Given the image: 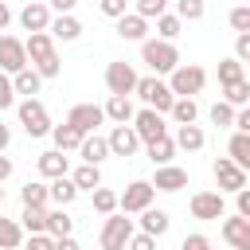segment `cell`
Here are the masks:
<instances>
[{"instance_id":"cell-1","label":"cell","mask_w":250,"mask_h":250,"mask_svg":"<svg viewBox=\"0 0 250 250\" xmlns=\"http://www.w3.org/2000/svg\"><path fill=\"white\" fill-rule=\"evenodd\" d=\"M23 47H27V62H31L43 78H59V74H62V62H59V55H55L51 31H31V35L23 39Z\"/></svg>"},{"instance_id":"cell-2","label":"cell","mask_w":250,"mask_h":250,"mask_svg":"<svg viewBox=\"0 0 250 250\" xmlns=\"http://www.w3.org/2000/svg\"><path fill=\"white\" fill-rule=\"evenodd\" d=\"M141 62H145L152 74H172V70L180 66V51H176V43H168V39H145V43H141Z\"/></svg>"},{"instance_id":"cell-3","label":"cell","mask_w":250,"mask_h":250,"mask_svg":"<svg viewBox=\"0 0 250 250\" xmlns=\"http://www.w3.org/2000/svg\"><path fill=\"white\" fill-rule=\"evenodd\" d=\"M148 109H156V113H168L172 109V102H176V94H172V86L168 82H160V74H148V78H137V90H133Z\"/></svg>"},{"instance_id":"cell-4","label":"cell","mask_w":250,"mask_h":250,"mask_svg":"<svg viewBox=\"0 0 250 250\" xmlns=\"http://www.w3.org/2000/svg\"><path fill=\"white\" fill-rule=\"evenodd\" d=\"M168 86H172L176 98H191V94H199V90L207 86V70L195 66V62H180V66L168 74Z\"/></svg>"},{"instance_id":"cell-5","label":"cell","mask_w":250,"mask_h":250,"mask_svg":"<svg viewBox=\"0 0 250 250\" xmlns=\"http://www.w3.org/2000/svg\"><path fill=\"white\" fill-rule=\"evenodd\" d=\"M16 113H20V125H23L27 137H47L51 133V113H47V105L39 98H23L16 105Z\"/></svg>"},{"instance_id":"cell-6","label":"cell","mask_w":250,"mask_h":250,"mask_svg":"<svg viewBox=\"0 0 250 250\" xmlns=\"http://www.w3.org/2000/svg\"><path fill=\"white\" fill-rule=\"evenodd\" d=\"M133 238V219L121 211V215H105V227H102V250H125Z\"/></svg>"},{"instance_id":"cell-7","label":"cell","mask_w":250,"mask_h":250,"mask_svg":"<svg viewBox=\"0 0 250 250\" xmlns=\"http://www.w3.org/2000/svg\"><path fill=\"white\" fill-rule=\"evenodd\" d=\"M152 195H156V188H152L148 180H133V184L117 195V207H121L125 215H141L145 207H152Z\"/></svg>"},{"instance_id":"cell-8","label":"cell","mask_w":250,"mask_h":250,"mask_svg":"<svg viewBox=\"0 0 250 250\" xmlns=\"http://www.w3.org/2000/svg\"><path fill=\"white\" fill-rule=\"evenodd\" d=\"M137 70H133V62H125V59H113L109 66H105V90L109 94H133L137 90Z\"/></svg>"},{"instance_id":"cell-9","label":"cell","mask_w":250,"mask_h":250,"mask_svg":"<svg viewBox=\"0 0 250 250\" xmlns=\"http://www.w3.org/2000/svg\"><path fill=\"white\" fill-rule=\"evenodd\" d=\"M188 211H191V219H203V223L223 219V215H227L223 191H195V195H191V203H188Z\"/></svg>"},{"instance_id":"cell-10","label":"cell","mask_w":250,"mask_h":250,"mask_svg":"<svg viewBox=\"0 0 250 250\" xmlns=\"http://www.w3.org/2000/svg\"><path fill=\"white\" fill-rule=\"evenodd\" d=\"M129 125L137 129L141 145H148V141H156V137H164V133H168V125H164V113H156V109H148V105H145V109H137Z\"/></svg>"},{"instance_id":"cell-11","label":"cell","mask_w":250,"mask_h":250,"mask_svg":"<svg viewBox=\"0 0 250 250\" xmlns=\"http://www.w3.org/2000/svg\"><path fill=\"white\" fill-rule=\"evenodd\" d=\"M23 66H31V62H27V47H23V39H16V35H0V70H4V74H16V70H23Z\"/></svg>"},{"instance_id":"cell-12","label":"cell","mask_w":250,"mask_h":250,"mask_svg":"<svg viewBox=\"0 0 250 250\" xmlns=\"http://www.w3.org/2000/svg\"><path fill=\"white\" fill-rule=\"evenodd\" d=\"M66 121L86 137V133H98V125L105 121V109H102V105H94V102H78V105L66 113Z\"/></svg>"},{"instance_id":"cell-13","label":"cell","mask_w":250,"mask_h":250,"mask_svg":"<svg viewBox=\"0 0 250 250\" xmlns=\"http://www.w3.org/2000/svg\"><path fill=\"white\" fill-rule=\"evenodd\" d=\"M211 172H215V184H219V191H242V188H246V172H242V168H238L230 156H219Z\"/></svg>"},{"instance_id":"cell-14","label":"cell","mask_w":250,"mask_h":250,"mask_svg":"<svg viewBox=\"0 0 250 250\" xmlns=\"http://www.w3.org/2000/svg\"><path fill=\"white\" fill-rule=\"evenodd\" d=\"M51 4H43V0H27L23 4V12H20V23H23V31H47L51 27Z\"/></svg>"},{"instance_id":"cell-15","label":"cell","mask_w":250,"mask_h":250,"mask_svg":"<svg viewBox=\"0 0 250 250\" xmlns=\"http://www.w3.org/2000/svg\"><path fill=\"white\" fill-rule=\"evenodd\" d=\"M105 141H109V152L113 156H137V148H141V137H137L133 125H113V133Z\"/></svg>"},{"instance_id":"cell-16","label":"cell","mask_w":250,"mask_h":250,"mask_svg":"<svg viewBox=\"0 0 250 250\" xmlns=\"http://www.w3.org/2000/svg\"><path fill=\"white\" fill-rule=\"evenodd\" d=\"M223 238H227V246H234V250H250V219H242V215H223Z\"/></svg>"},{"instance_id":"cell-17","label":"cell","mask_w":250,"mask_h":250,"mask_svg":"<svg viewBox=\"0 0 250 250\" xmlns=\"http://www.w3.org/2000/svg\"><path fill=\"white\" fill-rule=\"evenodd\" d=\"M156 191H180V188H188V172L184 168H176V164H156V176L148 180Z\"/></svg>"},{"instance_id":"cell-18","label":"cell","mask_w":250,"mask_h":250,"mask_svg":"<svg viewBox=\"0 0 250 250\" xmlns=\"http://www.w3.org/2000/svg\"><path fill=\"white\" fill-rule=\"evenodd\" d=\"M117 35H121L125 43H145V35H148V20L137 16V12H125V16H117Z\"/></svg>"},{"instance_id":"cell-19","label":"cell","mask_w":250,"mask_h":250,"mask_svg":"<svg viewBox=\"0 0 250 250\" xmlns=\"http://www.w3.org/2000/svg\"><path fill=\"white\" fill-rule=\"evenodd\" d=\"M78 156H82V164H102L109 156V141L98 137V133H86L82 145H78Z\"/></svg>"},{"instance_id":"cell-20","label":"cell","mask_w":250,"mask_h":250,"mask_svg":"<svg viewBox=\"0 0 250 250\" xmlns=\"http://www.w3.org/2000/svg\"><path fill=\"white\" fill-rule=\"evenodd\" d=\"M39 176L43 180H55V176H66L70 172V160H66V152H59V148H51V152H39Z\"/></svg>"},{"instance_id":"cell-21","label":"cell","mask_w":250,"mask_h":250,"mask_svg":"<svg viewBox=\"0 0 250 250\" xmlns=\"http://www.w3.org/2000/svg\"><path fill=\"white\" fill-rule=\"evenodd\" d=\"M47 31H51V39L74 43V39L82 35V23L74 20V12H62V16H55V20H51V27H47Z\"/></svg>"},{"instance_id":"cell-22","label":"cell","mask_w":250,"mask_h":250,"mask_svg":"<svg viewBox=\"0 0 250 250\" xmlns=\"http://www.w3.org/2000/svg\"><path fill=\"white\" fill-rule=\"evenodd\" d=\"M102 109H105V117H109L113 125H129V121H133V113H137V109H133V102H129V94H109V102H105Z\"/></svg>"},{"instance_id":"cell-23","label":"cell","mask_w":250,"mask_h":250,"mask_svg":"<svg viewBox=\"0 0 250 250\" xmlns=\"http://www.w3.org/2000/svg\"><path fill=\"white\" fill-rule=\"evenodd\" d=\"M51 141H55V148H59V152H78L82 133H78L70 121H62V125H51Z\"/></svg>"},{"instance_id":"cell-24","label":"cell","mask_w":250,"mask_h":250,"mask_svg":"<svg viewBox=\"0 0 250 250\" xmlns=\"http://www.w3.org/2000/svg\"><path fill=\"white\" fill-rule=\"evenodd\" d=\"M168 227H172L168 211H160V207H145V211H141V230H145V234L160 238V234H168Z\"/></svg>"},{"instance_id":"cell-25","label":"cell","mask_w":250,"mask_h":250,"mask_svg":"<svg viewBox=\"0 0 250 250\" xmlns=\"http://www.w3.org/2000/svg\"><path fill=\"white\" fill-rule=\"evenodd\" d=\"M227 156L242 168V172H250V133H230V141H227Z\"/></svg>"},{"instance_id":"cell-26","label":"cell","mask_w":250,"mask_h":250,"mask_svg":"<svg viewBox=\"0 0 250 250\" xmlns=\"http://www.w3.org/2000/svg\"><path fill=\"white\" fill-rule=\"evenodd\" d=\"M12 86H16V94L35 98V94H39V86H43V74H39L35 66H23V70H16V74H12Z\"/></svg>"},{"instance_id":"cell-27","label":"cell","mask_w":250,"mask_h":250,"mask_svg":"<svg viewBox=\"0 0 250 250\" xmlns=\"http://www.w3.org/2000/svg\"><path fill=\"white\" fill-rule=\"evenodd\" d=\"M47 195H51V203H55V207H66V203H74L78 188H74V180H70V176H55V180L47 184Z\"/></svg>"},{"instance_id":"cell-28","label":"cell","mask_w":250,"mask_h":250,"mask_svg":"<svg viewBox=\"0 0 250 250\" xmlns=\"http://www.w3.org/2000/svg\"><path fill=\"white\" fill-rule=\"evenodd\" d=\"M172 141H176V148H184V152H199L207 137H203L199 125H176V137H172Z\"/></svg>"},{"instance_id":"cell-29","label":"cell","mask_w":250,"mask_h":250,"mask_svg":"<svg viewBox=\"0 0 250 250\" xmlns=\"http://www.w3.org/2000/svg\"><path fill=\"white\" fill-rule=\"evenodd\" d=\"M145 148H148V160H152V164H172V156H176V141H172L168 133L156 137V141H148Z\"/></svg>"},{"instance_id":"cell-30","label":"cell","mask_w":250,"mask_h":250,"mask_svg":"<svg viewBox=\"0 0 250 250\" xmlns=\"http://www.w3.org/2000/svg\"><path fill=\"white\" fill-rule=\"evenodd\" d=\"M20 199H23V207H47V203H51L43 180H27V184L20 188Z\"/></svg>"},{"instance_id":"cell-31","label":"cell","mask_w":250,"mask_h":250,"mask_svg":"<svg viewBox=\"0 0 250 250\" xmlns=\"http://www.w3.org/2000/svg\"><path fill=\"white\" fill-rule=\"evenodd\" d=\"M20 246H23V227L0 215V250H20Z\"/></svg>"},{"instance_id":"cell-32","label":"cell","mask_w":250,"mask_h":250,"mask_svg":"<svg viewBox=\"0 0 250 250\" xmlns=\"http://www.w3.org/2000/svg\"><path fill=\"white\" fill-rule=\"evenodd\" d=\"M168 113H172V121H176V125H195V117H199V105H195V98H176Z\"/></svg>"},{"instance_id":"cell-33","label":"cell","mask_w":250,"mask_h":250,"mask_svg":"<svg viewBox=\"0 0 250 250\" xmlns=\"http://www.w3.org/2000/svg\"><path fill=\"white\" fill-rule=\"evenodd\" d=\"M70 230H74V219L66 215V207L47 211V234H51V238H62V234H70Z\"/></svg>"},{"instance_id":"cell-34","label":"cell","mask_w":250,"mask_h":250,"mask_svg":"<svg viewBox=\"0 0 250 250\" xmlns=\"http://www.w3.org/2000/svg\"><path fill=\"white\" fill-rule=\"evenodd\" d=\"M184 31V20L176 16V12H164V16H156V39H168V43H176V35Z\"/></svg>"},{"instance_id":"cell-35","label":"cell","mask_w":250,"mask_h":250,"mask_svg":"<svg viewBox=\"0 0 250 250\" xmlns=\"http://www.w3.org/2000/svg\"><path fill=\"white\" fill-rule=\"evenodd\" d=\"M70 180H74V188H78V191H94V188L102 184V172H98V164H78Z\"/></svg>"},{"instance_id":"cell-36","label":"cell","mask_w":250,"mask_h":250,"mask_svg":"<svg viewBox=\"0 0 250 250\" xmlns=\"http://www.w3.org/2000/svg\"><path fill=\"white\" fill-rule=\"evenodd\" d=\"M90 203H94L98 215H113V211H117V191H109V188L98 184V188L90 191Z\"/></svg>"},{"instance_id":"cell-37","label":"cell","mask_w":250,"mask_h":250,"mask_svg":"<svg viewBox=\"0 0 250 250\" xmlns=\"http://www.w3.org/2000/svg\"><path fill=\"white\" fill-rule=\"evenodd\" d=\"M20 227H23L27 234H39V230H47V207H23V215H20Z\"/></svg>"},{"instance_id":"cell-38","label":"cell","mask_w":250,"mask_h":250,"mask_svg":"<svg viewBox=\"0 0 250 250\" xmlns=\"http://www.w3.org/2000/svg\"><path fill=\"white\" fill-rule=\"evenodd\" d=\"M223 102H230V105H250V82L242 78V82L223 86Z\"/></svg>"},{"instance_id":"cell-39","label":"cell","mask_w":250,"mask_h":250,"mask_svg":"<svg viewBox=\"0 0 250 250\" xmlns=\"http://www.w3.org/2000/svg\"><path fill=\"white\" fill-rule=\"evenodd\" d=\"M203 12H207V4H203V0H176V16H180L184 23L203 20Z\"/></svg>"},{"instance_id":"cell-40","label":"cell","mask_w":250,"mask_h":250,"mask_svg":"<svg viewBox=\"0 0 250 250\" xmlns=\"http://www.w3.org/2000/svg\"><path fill=\"white\" fill-rule=\"evenodd\" d=\"M234 113H238V109H234L230 102H215V105H211V125L227 129V125H234Z\"/></svg>"},{"instance_id":"cell-41","label":"cell","mask_w":250,"mask_h":250,"mask_svg":"<svg viewBox=\"0 0 250 250\" xmlns=\"http://www.w3.org/2000/svg\"><path fill=\"white\" fill-rule=\"evenodd\" d=\"M219 82H223V86L242 82V62H238V59H223V62H219Z\"/></svg>"},{"instance_id":"cell-42","label":"cell","mask_w":250,"mask_h":250,"mask_svg":"<svg viewBox=\"0 0 250 250\" xmlns=\"http://www.w3.org/2000/svg\"><path fill=\"white\" fill-rule=\"evenodd\" d=\"M137 16H145V20H156V16H164L168 12V0H137V8H133Z\"/></svg>"},{"instance_id":"cell-43","label":"cell","mask_w":250,"mask_h":250,"mask_svg":"<svg viewBox=\"0 0 250 250\" xmlns=\"http://www.w3.org/2000/svg\"><path fill=\"white\" fill-rule=\"evenodd\" d=\"M16 105V86H12V74H4L0 70V113L4 109H12Z\"/></svg>"},{"instance_id":"cell-44","label":"cell","mask_w":250,"mask_h":250,"mask_svg":"<svg viewBox=\"0 0 250 250\" xmlns=\"http://www.w3.org/2000/svg\"><path fill=\"white\" fill-rule=\"evenodd\" d=\"M227 20H230V27H234V31H250V8H246V4H242V8H230V16H227Z\"/></svg>"},{"instance_id":"cell-45","label":"cell","mask_w":250,"mask_h":250,"mask_svg":"<svg viewBox=\"0 0 250 250\" xmlns=\"http://www.w3.org/2000/svg\"><path fill=\"white\" fill-rule=\"evenodd\" d=\"M27 250H55V238H51L47 230H39V234H27Z\"/></svg>"},{"instance_id":"cell-46","label":"cell","mask_w":250,"mask_h":250,"mask_svg":"<svg viewBox=\"0 0 250 250\" xmlns=\"http://www.w3.org/2000/svg\"><path fill=\"white\" fill-rule=\"evenodd\" d=\"M125 250H156V238H152V234H145V230H141V234L133 230V238H129V246H125Z\"/></svg>"},{"instance_id":"cell-47","label":"cell","mask_w":250,"mask_h":250,"mask_svg":"<svg viewBox=\"0 0 250 250\" xmlns=\"http://www.w3.org/2000/svg\"><path fill=\"white\" fill-rule=\"evenodd\" d=\"M234 59H238V62H250V31H238V39H234Z\"/></svg>"},{"instance_id":"cell-48","label":"cell","mask_w":250,"mask_h":250,"mask_svg":"<svg viewBox=\"0 0 250 250\" xmlns=\"http://www.w3.org/2000/svg\"><path fill=\"white\" fill-rule=\"evenodd\" d=\"M102 4V12L109 16V20H117V16H125V8H129V0H98Z\"/></svg>"},{"instance_id":"cell-49","label":"cell","mask_w":250,"mask_h":250,"mask_svg":"<svg viewBox=\"0 0 250 250\" xmlns=\"http://www.w3.org/2000/svg\"><path fill=\"white\" fill-rule=\"evenodd\" d=\"M180 250H211V238H207V234H188V238L180 242Z\"/></svg>"},{"instance_id":"cell-50","label":"cell","mask_w":250,"mask_h":250,"mask_svg":"<svg viewBox=\"0 0 250 250\" xmlns=\"http://www.w3.org/2000/svg\"><path fill=\"white\" fill-rule=\"evenodd\" d=\"M234 207H238V215H242V219H250V188L234 191Z\"/></svg>"},{"instance_id":"cell-51","label":"cell","mask_w":250,"mask_h":250,"mask_svg":"<svg viewBox=\"0 0 250 250\" xmlns=\"http://www.w3.org/2000/svg\"><path fill=\"white\" fill-rule=\"evenodd\" d=\"M234 129H238V133H250V105H242V109L234 113Z\"/></svg>"},{"instance_id":"cell-52","label":"cell","mask_w":250,"mask_h":250,"mask_svg":"<svg viewBox=\"0 0 250 250\" xmlns=\"http://www.w3.org/2000/svg\"><path fill=\"white\" fill-rule=\"evenodd\" d=\"M55 250H82V246H78L70 234H62V238H55Z\"/></svg>"},{"instance_id":"cell-53","label":"cell","mask_w":250,"mask_h":250,"mask_svg":"<svg viewBox=\"0 0 250 250\" xmlns=\"http://www.w3.org/2000/svg\"><path fill=\"white\" fill-rule=\"evenodd\" d=\"M47 4H51V8L62 16V12H74V4H78V0H47Z\"/></svg>"},{"instance_id":"cell-54","label":"cell","mask_w":250,"mask_h":250,"mask_svg":"<svg viewBox=\"0 0 250 250\" xmlns=\"http://www.w3.org/2000/svg\"><path fill=\"white\" fill-rule=\"evenodd\" d=\"M12 23V8H8V0H0V31Z\"/></svg>"},{"instance_id":"cell-55","label":"cell","mask_w":250,"mask_h":250,"mask_svg":"<svg viewBox=\"0 0 250 250\" xmlns=\"http://www.w3.org/2000/svg\"><path fill=\"white\" fill-rule=\"evenodd\" d=\"M8 145H12V129H8V125H4V121H0V152H4V148H8Z\"/></svg>"},{"instance_id":"cell-56","label":"cell","mask_w":250,"mask_h":250,"mask_svg":"<svg viewBox=\"0 0 250 250\" xmlns=\"http://www.w3.org/2000/svg\"><path fill=\"white\" fill-rule=\"evenodd\" d=\"M8 176H12V160H8V156H4V152H0V184H4V180H8Z\"/></svg>"},{"instance_id":"cell-57","label":"cell","mask_w":250,"mask_h":250,"mask_svg":"<svg viewBox=\"0 0 250 250\" xmlns=\"http://www.w3.org/2000/svg\"><path fill=\"white\" fill-rule=\"evenodd\" d=\"M0 207H4V184H0Z\"/></svg>"},{"instance_id":"cell-58","label":"cell","mask_w":250,"mask_h":250,"mask_svg":"<svg viewBox=\"0 0 250 250\" xmlns=\"http://www.w3.org/2000/svg\"><path fill=\"white\" fill-rule=\"evenodd\" d=\"M230 250H234V246H230Z\"/></svg>"}]
</instances>
